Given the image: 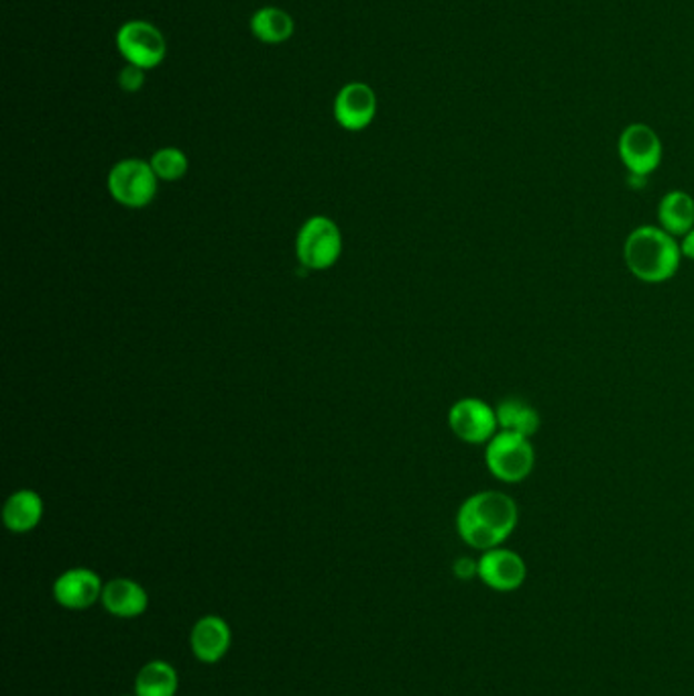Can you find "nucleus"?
<instances>
[{
  "mask_svg": "<svg viewBox=\"0 0 694 696\" xmlns=\"http://www.w3.org/2000/svg\"><path fill=\"white\" fill-rule=\"evenodd\" d=\"M296 255L304 269L326 271L343 255V232L333 218L311 217L301 225L296 237Z\"/></svg>",
  "mask_w": 694,
  "mask_h": 696,
  "instance_id": "4",
  "label": "nucleus"
},
{
  "mask_svg": "<svg viewBox=\"0 0 694 696\" xmlns=\"http://www.w3.org/2000/svg\"><path fill=\"white\" fill-rule=\"evenodd\" d=\"M617 153L629 176L650 178L662 163L664 145L658 132L646 122H632L623 129L617 141Z\"/></svg>",
  "mask_w": 694,
  "mask_h": 696,
  "instance_id": "6",
  "label": "nucleus"
},
{
  "mask_svg": "<svg viewBox=\"0 0 694 696\" xmlns=\"http://www.w3.org/2000/svg\"><path fill=\"white\" fill-rule=\"evenodd\" d=\"M105 583L90 568H70L61 573L58 580L53 583V597L61 607L82 612L95 607L98 600L102 599Z\"/></svg>",
  "mask_w": 694,
  "mask_h": 696,
  "instance_id": "10",
  "label": "nucleus"
},
{
  "mask_svg": "<svg viewBox=\"0 0 694 696\" xmlns=\"http://www.w3.org/2000/svg\"><path fill=\"white\" fill-rule=\"evenodd\" d=\"M453 573L460 580H470V578L479 577V560H473L468 556H463L456 560L453 566Z\"/></svg>",
  "mask_w": 694,
  "mask_h": 696,
  "instance_id": "21",
  "label": "nucleus"
},
{
  "mask_svg": "<svg viewBox=\"0 0 694 696\" xmlns=\"http://www.w3.org/2000/svg\"><path fill=\"white\" fill-rule=\"evenodd\" d=\"M294 19L288 12L277 9V7H265L261 11L255 12L251 19L252 36L264 43H284L294 36Z\"/></svg>",
  "mask_w": 694,
  "mask_h": 696,
  "instance_id": "18",
  "label": "nucleus"
},
{
  "mask_svg": "<svg viewBox=\"0 0 694 696\" xmlns=\"http://www.w3.org/2000/svg\"><path fill=\"white\" fill-rule=\"evenodd\" d=\"M377 115V97L371 86L353 82L347 84L335 100V119L347 131H363Z\"/></svg>",
  "mask_w": 694,
  "mask_h": 696,
  "instance_id": "11",
  "label": "nucleus"
},
{
  "mask_svg": "<svg viewBox=\"0 0 694 696\" xmlns=\"http://www.w3.org/2000/svg\"><path fill=\"white\" fill-rule=\"evenodd\" d=\"M125 696H127V695H125Z\"/></svg>",
  "mask_w": 694,
  "mask_h": 696,
  "instance_id": "23",
  "label": "nucleus"
},
{
  "mask_svg": "<svg viewBox=\"0 0 694 696\" xmlns=\"http://www.w3.org/2000/svg\"><path fill=\"white\" fill-rule=\"evenodd\" d=\"M100 603L115 617L135 619L147 612L149 595L139 583H135L131 578H112L105 583Z\"/></svg>",
  "mask_w": 694,
  "mask_h": 696,
  "instance_id": "13",
  "label": "nucleus"
},
{
  "mask_svg": "<svg viewBox=\"0 0 694 696\" xmlns=\"http://www.w3.org/2000/svg\"><path fill=\"white\" fill-rule=\"evenodd\" d=\"M519 509L514 497L503 491L473 493L456 514V531L473 550L499 548L514 534Z\"/></svg>",
  "mask_w": 694,
  "mask_h": 696,
  "instance_id": "1",
  "label": "nucleus"
},
{
  "mask_svg": "<svg viewBox=\"0 0 694 696\" xmlns=\"http://www.w3.org/2000/svg\"><path fill=\"white\" fill-rule=\"evenodd\" d=\"M180 688L178 673L169 662L145 664L135 680V696H176Z\"/></svg>",
  "mask_w": 694,
  "mask_h": 696,
  "instance_id": "17",
  "label": "nucleus"
},
{
  "mask_svg": "<svg viewBox=\"0 0 694 696\" xmlns=\"http://www.w3.org/2000/svg\"><path fill=\"white\" fill-rule=\"evenodd\" d=\"M448 426L467 445H487L499 432L497 411L479 397H463L448 411Z\"/></svg>",
  "mask_w": 694,
  "mask_h": 696,
  "instance_id": "7",
  "label": "nucleus"
},
{
  "mask_svg": "<svg viewBox=\"0 0 694 696\" xmlns=\"http://www.w3.org/2000/svg\"><path fill=\"white\" fill-rule=\"evenodd\" d=\"M681 251H683V257L694 261V229L688 230L683 239H681Z\"/></svg>",
  "mask_w": 694,
  "mask_h": 696,
  "instance_id": "22",
  "label": "nucleus"
},
{
  "mask_svg": "<svg viewBox=\"0 0 694 696\" xmlns=\"http://www.w3.org/2000/svg\"><path fill=\"white\" fill-rule=\"evenodd\" d=\"M119 84L125 92H139L145 84V70L143 68H139V66H132L129 63L119 76Z\"/></svg>",
  "mask_w": 694,
  "mask_h": 696,
  "instance_id": "20",
  "label": "nucleus"
},
{
  "mask_svg": "<svg viewBox=\"0 0 694 696\" xmlns=\"http://www.w3.org/2000/svg\"><path fill=\"white\" fill-rule=\"evenodd\" d=\"M159 178L149 161L122 159L108 171V193L117 205L141 210L156 200Z\"/></svg>",
  "mask_w": 694,
  "mask_h": 696,
  "instance_id": "5",
  "label": "nucleus"
},
{
  "mask_svg": "<svg viewBox=\"0 0 694 696\" xmlns=\"http://www.w3.org/2000/svg\"><path fill=\"white\" fill-rule=\"evenodd\" d=\"M232 644V632L227 622L218 615H204L192 627L190 648L198 660L216 664L222 660Z\"/></svg>",
  "mask_w": 694,
  "mask_h": 696,
  "instance_id": "12",
  "label": "nucleus"
},
{
  "mask_svg": "<svg viewBox=\"0 0 694 696\" xmlns=\"http://www.w3.org/2000/svg\"><path fill=\"white\" fill-rule=\"evenodd\" d=\"M117 46L125 60L143 70H153L166 60V37L156 24L147 21H129L117 33Z\"/></svg>",
  "mask_w": 694,
  "mask_h": 696,
  "instance_id": "8",
  "label": "nucleus"
},
{
  "mask_svg": "<svg viewBox=\"0 0 694 696\" xmlns=\"http://www.w3.org/2000/svg\"><path fill=\"white\" fill-rule=\"evenodd\" d=\"M485 465L495 479L517 485L524 483L536 467V450L529 438L497 432L485 446Z\"/></svg>",
  "mask_w": 694,
  "mask_h": 696,
  "instance_id": "3",
  "label": "nucleus"
},
{
  "mask_svg": "<svg viewBox=\"0 0 694 696\" xmlns=\"http://www.w3.org/2000/svg\"><path fill=\"white\" fill-rule=\"evenodd\" d=\"M43 517V499L33 489L12 493L2 507V521L12 534H29Z\"/></svg>",
  "mask_w": 694,
  "mask_h": 696,
  "instance_id": "14",
  "label": "nucleus"
},
{
  "mask_svg": "<svg viewBox=\"0 0 694 696\" xmlns=\"http://www.w3.org/2000/svg\"><path fill=\"white\" fill-rule=\"evenodd\" d=\"M658 227L672 237L683 239L694 229V198L683 190H672L658 205Z\"/></svg>",
  "mask_w": 694,
  "mask_h": 696,
  "instance_id": "16",
  "label": "nucleus"
},
{
  "mask_svg": "<svg viewBox=\"0 0 694 696\" xmlns=\"http://www.w3.org/2000/svg\"><path fill=\"white\" fill-rule=\"evenodd\" d=\"M485 587L497 593H514L524 587L527 578L526 560L509 548H493L480 554L479 577Z\"/></svg>",
  "mask_w": 694,
  "mask_h": 696,
  "instance_id": "9",
  "label": "nucleus"
},
{
  "mask_svg": "<svg viewBox=\"0 0 694 696\" xmlns=\"http://www.w3.org/2000/svg\"><path fill=\"white\" fill-rule=\"evenodd\" d=\"M495 411L499 432L517 434L532 440V436H536L542 426L538 409L519 397H505L497 404Z\"/></svg>",
  "mask_w": 694,
  "mask_h": 696,
  "instance_id": "15",
  "label": "nucleus"
},
{
  "mask_svg": "<svg viewBox=\"0 0 694 696\" xmlns=\"http://www.w3.org/2000/svg\"><path fill=\"white\" fill-rule=\"evenodd\" d=\"M151 168L161 181H178L188 173L190 161L178 147H163L151 157Z\"/></svg>",
  "mask_w": 694,
  "mask_h": 696,
  "instance_id": "19",
  "label": "nucleus"
},
{
  "mask_svg": "<svg viewBox=\"0 0 694 696\" xmlns=\"http://www.w3.org/2000/svg\"><path fill=\"white\" fill-rule=\"evenodd\" d=\"M623 259L635 279L658 286L672 279L681 269V240L656 225H644L627 235L623 245Z\"/></svg>",
  "mask_w": 694,
  "mask_h": 696,
  "instance_id": "2",
  "label": "nucleus"
}]
</instances>
